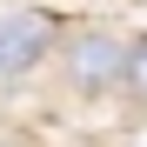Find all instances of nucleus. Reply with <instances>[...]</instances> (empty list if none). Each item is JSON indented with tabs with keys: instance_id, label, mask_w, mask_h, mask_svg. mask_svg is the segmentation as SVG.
<instances>
[{
	"instance_id": "1",
	"label": "nucleus",
	"mask_w": 147,
	"mask_h": 147,
	"mask_svg": "<svg viewBox=\"0 0 147 147\" xmlns=\"http://www.w3.org/2000/svg\"><path fill=\"white\" fill-rule=\"evenodd\" d=\"M127 67H134V40H120L114 27H80V34L60 40V80L80 100L127 87Z\"/></svg>"
},
{
	"instance_id": "2",
	"label": "nucleus",
	"mask_w": 147,
	"mask_h": 147,
	"mask_svg": "<svg viewBox=\"0 0 147 147\" xmlns=\"http://www.w3.org/2000/svg\"><path fill=\"white\" fill-rule=\"evenodd\" d=\"M67 34H60V13L47 7H20V13H0V80H20L34 74L47 54H54Z\"/></svg>"
},
{
	"instance_id": "3",
	"label": "nucleus",
	"mask_w": 147,
	"mask_h": 147,
	"mask_svg": "<svg viewBox=\"0 0 147 147\" xmlns=\"http://www.w3.org/2000/svg\"><path fill=\"white\" fill-rule=\"evenodd\" d=\"M127 94L147 100V34H134V67H127Z\"/></svg>"
},
{
	"instance_id": "4",
	"label": "nucleus",
	"mask_w": 147,
	"mask_h": 147,
	"mask_svg": "<svg viewBox=\"0 0 147 147\" xmlns=\"http://www.w3.org/2000/svg\"><path fill=\"white\" fill-rule=\"evenodd\" d=\"M0 147H27V140H0Z\"/></svg>"
}]
</instances>
